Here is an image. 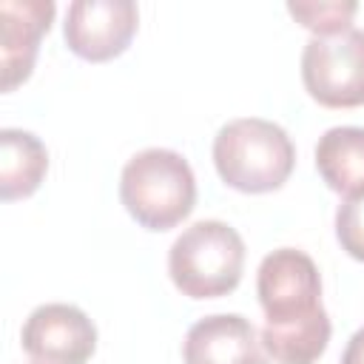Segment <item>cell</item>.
I'll return each mask as SVG.
<instances>
[{
  "label": "cell",
  "mask_w": 364,
  "mask_h": 364,
  "mask_svg": "<svg viewBox=\"0 0 364 364\" xmlns=\"http://www.w3.org/2000/svg\"><path fill=\"white\" fill-rule=\"evenodd\" d=\"M301 82L324 108L364 105V31L310 37L301 51Z\"/></svg>",
  "instance_id": "5b68a950"
},
{
  "label": "cell",
  "mask_w": 364,
  "mask_h": 364,
  "mask_svg": "<svg viewBox=\"0 0 364 364\" xmlns=\"http://www.w3.org/2000/svg\"><path fill=\"white\" fill-rule=\"evenodd\" d=\"M287 11L313 31V37H327L353 28V17L358 11V3L353 0H318V3H287Z\"/></svg>",
  "instance_id": "7c38bea8"
},
{
  "label": "cell",
  "mask_w": 364,
  "mask_h": 364,
  "mask_svg": "<svg viewBox=\"0 0 364 364\" xmlns=\"http://www.w3.org/2000/svg\"><path fill=\"white\" fill-rule=\"evenodd\" d=\"M316 168L330 191L353 196L364 191V128L336 125L316 142Z\"/></svg>",
  "instance_id": "30bf717a"
},
{
  "label": "cell",
  "mask_w": 364,
  "mask_h": 364,
  "mask_svg": "<svg viewBox=\"0 0 364 364\" xmlns=\"http://www.w3.org/2000/svg\"><path fill=\"white\" fill-rule=\"evenodd\" d=\"M20 344L37 364H85L97 350V327L80 307L51 301L28 313Z\"/></svg>",
  "instance_id": "52a82bcc"
},
{
  "label": "cell",
  "mask_w": 364,
  "mask_h": 364,
  "mask_svg": "<svg viewBox=\"0 0 364 364\" xmlns=\"http://www.w3.org/2000/svg\"><path fill=\"white\" fill-rule=\"evenodd\" d=\"M245 242L222 219H199L185 228L168 250V273L188 299H219L239 287Z\"/></svg>",
  "instance_id": "277c9868"
},
{
  "label": "cell",
  "mask_w": 364,
  "mask_h": 364,
  "mask_svg": "<svg viewBox=\"0 0 364 364\" xmlns=\"http://www.w3.org/2000/svg\"><path fill=\"white\" fill-rule=\"evenodd\" d=\"M213 165L228 188L242 193H270L290 179L296 148L282 125L262 117H242L216 131Z\"/></svg>",
  "instance_id": "7a4b0ae2"
},
{
  "label": "cell",
  "mask_w": 364,
  "mask_h": 364,
  "mask_svg": "<svg viewBox=\"0 0 364 364\" xmlns=\"http://www.w3.org/2000/svg\"><path fill=\"white\" fill-rule=\"evenodd\" d=\"M119 199L136 225L171 230L191 216L196 205V179L182 154L171 148H145L125 162Z\"/></svg>",
  "instance_id": "3957f363"
},
{
  "label": "cell",
  "mask_w": 364,
  "mask_h": 364,
  "mask_svg": "<svg viewBox=\"0 0 364 364\" xmlns=\"http://www.w3.org/2000/svg\"><path fill=\"white\" fill-rule=\"evenodd\" d=\"M136 23L139 11L131 0H74L63 23V37L80 60L105 63L131 46Z\"/></svg>",
  "instance_id": "8992f818"
},
{
  "label": "cell",
  "mask_w": 364,
  "mask_h": 364,
  "mask_svg": "<svg viewBox=\"0 0 364 364\" xmlns=\"http://www.w3.org/2000/svg\"><path fill=\"white\" fill-rule=\"evenodd\" d=\"M48 171V151L31 131H0V196L6 202L31 196Z\"/></svg>",
  "instance_id": "8fae6325"
},
{
  "label": "cell",
  "mask_w": 364,
  "mask_h": 364,
  "mask_svg": "<svg viewBox=\"0 0 364 364\" xmlns=\"http://www.w3.org/2000/svg\"><path fill=\"white\" fill-rule=\"evenodd\" d=\"M57 6L51 0H3L0 3V71L3 91H14L31 77L43 34L51 28Z\"/></svg>",
  "instance_id": "ba28073f"
},
{
  "label": "cell",
  "mask_w": 364,
  "mask_h": 364,
  "mask_svg": "<svg viewBox=\"0 0 364 364\" xmlns=\"http://www.w3.org/2000/svg\"><path fill=\"white\" fill-rule=\"evenodd\" d=\"M264 310L262 347L276 364H316L327 350L333 324L321 307V276L299 247L267 253L256 273Z\"/></svg>",
  "instance_id": "6da1fadb"
},
{
  "label": "cell",
  "mask_w": 364,
  "mask_h": 364,
  "mask_svg": "<svg viewBox=\"0 0 364 364\" xmlns=\"http://www.w3.org/2000/svg\"><path fill=\"white\" fill-rule=\"evenodd\" d=\"M182 358L185 364H267L262 336L239 313H213L191 324Z\"/></svg>",
  "instance_id": "9c48e42d"
},
{
  "label": "cell",
  "mask_w": 364,
  "mask_h": 364,
  "mask_svg": "<svg viewBox=\"0 0 364 364\" xmlns=\"http://www.w3.org/2000/svg\"><path fill=\"white\" fill-rule=\"evenodd\" d=\"M341 364H364V327H358L350 336V341L341 353Z\"/></svg>",
  "instance_id": "5bb4252c"
},
{
  "label": "cell",
  "mask_w": 364,
  "mask_h": 364,
  "mask_svg": "<svg viewBox=\"0 0 364 364\" xmlns=\"http://www.w3.org/2000/svg\"><path fill=\"white\" fill-rule=\"evenodd\" d=\"M336 239L347 256L364 262V191L344 196L336 210Z\"/></svg>",
  "instance_id": "4fadbf2b"
}]
</instances>
